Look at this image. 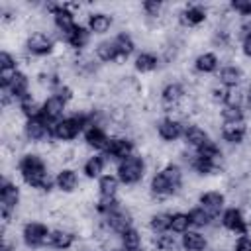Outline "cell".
<instances>
[{
	"label": "cell",
	"mask_w": 251,
	"mask_h": 251,
	"mask_svg": "<svg viewBox=\"0 0 251 251\" xmlns=\"http://www.w3.org/2000/svg\"><path fill=\"white\" fill-rule=\"evenodd\" d=\"M18 175L24 180V184L31 190L49 192L53 186V178L49 175V167L45 157L39 151H25L18 159Z\"/></svg>",
	"instance_id": "cell-1"
},
{
	"label": "cell",
	"mask_w": 251,
	"mask_h": 251,
	"mask_svg": "<svg viewBox=\"0 0 251 251\" xmlns=\"http://www.w3.org/2000/svg\"><path fill=\"white\" fill-rule=\"evenodd\" d=\"M184 184V175L182 169L176 163H167L163 165L149 180V192L155 198H169L176 196L182 192Z\"/></svg>",
	"instance_id": "cell-2"
},
{
	"label": "cell",
	"mask_w": 251,
	"mask_h": 251,
	"mask_svg": "<svg viewBox=\"0 0 251 251\" xmlns=\"http://www.w3.org/2000/svg\"><path fill=\"white\" fill-rule=\"evenodd\" d=\"M20 204H22V188L4 175L0 184V210H2L4 226H8L12 218H16V210L20 208Z\"/></svg>",
	"instance_id": "cell-3"
},
{
	"label": "cell",
	"mask_w": 251,
	"mask_h": 251,
	"mask_svg": "<svg viewBox=\"0 0 251 251\" xmlns=\"http://www.w3.org/2000/svg\"><path fill=\"white\" fill-rule=\"evenodd\" d=\"M88 126H90L88 114L80 112V114H75V116H67V118L59 120L57 124H53V139H57V141H73Z\"/></svg>",
	"instance_id": "cell-4"
},
{
	"label": "cell",
	"mask_w": 251,
	"mask_h": 251,
	"mask_svg": "<svg viewBox=\"0 0 251 251\" xmlns=\"http://www.w3.org/2000/svg\"><path fill=\"white\" fill-rule=\"evenodd\" d=\"M145 171H147L145 159L141 155H131V157L118 163V175L116 176L120 178V182L131 186V184H137L143 180Z\"/></svg>",
	"instance_id": "cell-5"
},
{
	"label": "cell",
	"mask_w": 251,
	"mask_h": 251,
	"mask_svg": "<svg viewBox=\"0 0 251 251\" xmlns=\"http://www.w3.org/2000/svg\"><path fill=\"white\" fill-rule=\"evenodd\" d=\"M24 51L31 57H49L55 53V39L47 31H31L24 39Z\"/></svg>",
	"instance_id": "cell-6"
},
{
	"label": "cell",
	"mask_w": 251,
	"mask_h": 251,
	"mask_svg": "<svg viewBox=\"0 0 251 251\" xmlns=\"http://www.w3.org/2000/svg\"><path fill=\"white\" fill-rule=\"evenodd\" d=\"M22 133L25 141L31 145H47L53 139V126L47 124L43 118H31V120H24Z\"/></svg>",
	"instance_id": "cell-7"
},
{
	"label": "cell",
	"mask_w": 251,
	"mask_h": 251,
	"mask_svg": "<svg viewBox=\"0 0 251 251\" xmlns=\"http://www.w3.org/2000/svg\"><path fill=\"white\" fill-rule=\"evenodd\" d=\"M51 229L43 222H25L22 226V241L27 249H39L47 245Z\"/></svg>",
	"instance_id": "cell-8"
},
{
	"label": "cell",
	"mask_w": 251,
	"mask_h": 251,
	"mask_svg": "<svg viewBox=\"0 0 251 251\" xmlns=\"http://www.w3.org/2000/svg\"><path fill=\"white\" fill-rule=\"evenodd\" d=\"M184 102H186V90L180 82L173 80L167 82L161 90V104L167 108V112H184Z\"/></svg>",
	"instance_id": "cell-9"
},
{
	"label": "cell",
	"mask_w": 251,
	"mask_h": 251,
	"mask_svg": "<svg viewBox=\"0 0 251 251\" xmlns=\"http://www.w3.org/2000/svg\"><path fill=\"white\" fill-rule=\"evenodd\" d=\"M222 227L226 231H229V233H241V235H245L249 231V220L245 218L243 210H239V208L233 206V208L224 210V214H222Z\"/></svg>",
	"instance_id": "cell-10"
},
{
	"label": "cell",
	"mask_w": 251,
	"mask_h": 251,
	"mask_svg": "<svg viewBox=\"0 0 251 251\" xmlns=\"http://www.w3.org/2000/svg\"><path fill=\"white\" fill-rule=\"evenodd\" d=\"M133 147H135V145H133V139H131V137L114 135V137H110L108 147L104 149V151H106L104 157L114 159V161H124V159H127V157L133 155Z\"/></svg>",
	"instance_id": "cell-11"
},
{
	"label": "cell",
	"mask_w": 251,
	"mask_h": 251,
	"mask_svg": "<svg viewBox=\"0 0 251 251\" xmlns=\"http://www.w3.org/2000/svg\"><path fill=\"white\" fill-rule=\"evenodd\" d=\"M67 104L69 102H65L63 98H59V96H55V94H49L45 100H43V104H41V114H39V118H43L47 124H57L59 120H63V116H65V112H67Z\"/></svg>",
	"instance_id": "cell-12"
},
{
	"label": "cell",
	"mask_w": 251,
	"mask_h": 251,
	"mask_svg": "<svg viewBox=\"0 0 251 251\" xmlns=\"http://www.w3.org/2000/svg\"><path fill=\"white\" fill-rule=\"evenodd\" d=\"M184 129H186V126L182 124V120L173 118V116H165V118H161L157 122V133L167 143H173L178 137H182L184 135Z\"/></svg>",
	"instance_id": "cell-13"
},
{
	"label": "cell",
	"mask_w": 251,
	"mask_h": 251,
	"mask_svg": "<svg viewBox=\"0 0 251 251\" xmlns=\"http://www.w3.org/2000/svg\"><path fill=\"white\" fill-rule=\"evenodd\" d=\"M208 20V10L202 4H188L178 12V22L184 27H198Z\"/></svg>",
	"instance_id": "cell-14"
},
{
	"label": "cell",
	"mask_w": 251,
	"mask_h": 251,
	"mask_svg": "<svg viewBox=\"0 0 251 251\" xmlns=\"http://www.w3.org/2000/svg\"><path fill=\"white\" fill-rule=\"evenodd\" d=\"M55 186L63 194H73V192L78 190L80 178H78V175L73 167H61L57 171V176H55Z\"/></svg>",
	"instance_id": "cell-15"
},
{
	"label": "cell",
	"mask_w": 251,
	"mask_h": 251,
	"mask_svg": "<svg viewBox=\"0 0 251 251\" xmlns=\"http://www.w3.org/2000/svg\"><path fill=\"white\" fill-rule=\"evenodd\" d=\"M4 90H8V92H10V96L16 100V104H18V102H22L24 98L31 96V80H29L27 73L18 71V73H16V76L12 78V82H10Z\"/></svg>",
	"instance_id": "cell-16"
},
{
	"label": "cell",
	"mask_w": 251,
	"mask_h": 251,
	"mask_svg": "<svg viewBox=\"0 0 251 251\" xmlns=\"http://www.w3.org/2000/svg\"><path fill=\"white\" fill-rule=\"evenodd\" d=\"M220 135L229 145H239L247 137V124L245 122H222Z\"/></svg>",
	"instance_id": "cell-17"
},
{
	"label": "cell",
	"mask_w": 251,
	"mask_h": 251,
	"mask_svg": "<svg viewBox=\"0 0 251 251\" xmlns=\"http://www.w3.org/2000/svg\"><path fill=\"white\" fill-rule=\"evenodd\" d=\"M76 241V233L69 227H55L51 229L49 233V239H47V245L51 249H57V251H69Z\"/></svg>",
	"instance_id": "cell-18"
},
{
	"label": "cell",
	"mask_w": 251,
	"mask_h": 251,
	"mask_svg": "<svg viewBox=\"0 0 251 251\" xmlns=\"http://www.w3.org/2000/svg\"><path fill=\"white\" fill-rule=\"evenodd\" d=\"M198 204L200 208H204L210 216L218 218V214L224 210V204H226V194L220 192V190H206L198 196Z\"/></svg>",
	"instance_id": "cell-19"
},
{
	"label": "cell",
	"mask_w": 251,
	"mask_h": 251,
	"mask_svg": "<svg viewBox=\"0 0 251 251\" xmlns=\"http://www.w3.org/2000/svg\"><path fill=\"white\" fill-rule=\"evenodd\" d=\"M112 24H114V18L110 14H106V12H92V14H88L86 27L94 35H104V33L110 31Z\"/></svg>",
	"instance_id": "cell-20"
},
{
	"label": "cell",
	"mask_w": 251,
	"mask_h": 251,
	"mask_svg": "<svg viewBox=\"0 0 251 251\" xmlns=\"http://www.w3.org/2000/svg\"><path fill=\"white\" fill-rule=\"evenodd\" d=\"M208 141H210V135H208L206 127H202V126H198V124L186 126V129H184V143H186L188 147H192L194 151H198V149L204 147Z\"/></svg>",
	"instance_id": "cell-21"
},
{
	"label": "cell",
	"mask_w": 251,
	"mask_h": 251,
	"mask_svg": "<svg viewBox=\"0 0 251 251\" xmlns=\"http://www.w3.org/2000/svg\"><path fill=\"white\" fill-rule=\"evenodd\" d=\"M108 141H110V137H108V133H106V129L102 126L92 124V126H88L84 129V143H86V147L106 149L108 147Z\"/></svg>",
	"instance_id": "cell-22"
},
{
	"label": "cell",
	"mask_w": 251,
	"mask_h": 251,
	"mask_svg": "<svg viewBox=\"0 0 251 251\" xmlns=\"http://www.w3.org/2000/svg\"><path fill=\"white\" fill-rule=\"evenodd\" d=\"M94 55H96V59L102 61V63H116V61H122V55H120V49H118L114 37L100 41V43L96 45V49H94Z\"/></svg>",
	"instance_id": "cell-23"
},
{
	"label": "cell",
	"mask_w": 251,
	"mask_h": 251,
	"mask_svg": "<svg viewBox=\"0 0 251 251\" xmlns=\"http://www.w3.org/2000/svg\"><path fill=\"white\" fill-rule=\"evenodd\" d=\"M218 82L226 88H235V86H241L243 82V71L241 67L237 65H226L220 69V75H218Z\"/></svg>",
	"instance_id": "cell-24"
},
{
	"label": "cell",
	"mask_w": 251,
	"mask_h": 251,
	"mask_svg": "<svg viewBox=\"0 0 251 251\" xmlns=\"http://www.w3.org/2000/svg\"><path fill=\"white\" fill-rule=\"evenodd\" d=\"M63 39H65V43H67L69 47L80 51V49H84V47L88 45V41H90V31H88V27L76 24V25H75Z\"/></svg>",
	"instance_id": "cell-25"
},
{
	"label": "cell",
	"mask_w": 251,
	"mask_h": 251,
	"mask_svg": "<svg viewBox=\"0 0 251 251\" xmlns=\"http://www.w3.org/2000/svg\"><path fill=\"white\" fill-rule=\"evenodd\" d=\"M159 63H161L159 55H155V53H151V51H141V53H137V57H135V61H133V67H135L137 73L145 75V73L157 71V69H159Z\"/></svg>",
	"instance_id": "cell-26"
},
{
	"label": "cell",
	"mask_w": 251,
	"mask_h": 251,
	"mask_svg": "<svg viewBox=\"0 0 251 251\" xmlns=\"http://www.w3.org/2000/svg\"><path fill=\"white\" fill-rule=\"evenodd\" d=\"M180 245H182V249L184 251H204L206 247H208V237L206 235H202L200 231H186V233H182V241H180Z\"/></svg>",
	"instance_id": "cell-27"
},
{
	"label": "cell",
	"mask_w": 251,
	"mask_h": 251,
	"mask_svg": "<svg viewBox=\"0 0 251 251\" xmlns=\"http://www.w3.org/2000/svg\"><path fill=\"white\" fill-rule=\"evenodd\" d=\"M218 67H220V59H218V55L212 53V51H204V53H200V55L194 59V69H196L198 73H202V75H210V73H214Z\"/></svg>",
	"instance_id": "cell-28"
},
{
	"label": "cell",
	"mask_w": 251,
	"mask_h": 251,
	"mask_svg": "<svg viewBox=\"0 0 251 251\" xmlns=\"http://www.w3.org/2000/svg\"><path fill=\"white\" fill-rule=\"evenodd\" d=\"M104 167H106L104 155H90V157L84 161L82 171H84L86 178H100L102 173H104Z\"/></svg>",
	"instance_id": "cell-29"
},
{
	"label": "cell",
	"mask_w": 251,
	"mask_h": 251,
	"mask_svg": "<svg viewBox=\"0 0 251 251\" xmlns=\"http://www.w3.org/2000/svg\"><path fill=\"white\" fill-rule=\"evenodd\" d=\"M147 226L151 229V233H165L167 229H171V212H155L149 216Z\"/></svg>",
	"instance_id": "cell-30"
},
{
	"label": "cell",
	"mask_w": 251,
	"mask_h": 251,
	"mask_svg": "<svg viewBox=\"0 0 251 251\" xmlns=\"http://www.w3.org/2000/svg\"><path fill=\"white\" fill-rule=\"evenodd\" d=\"M118 188H120V178L118 176H114V175H102L100 176V180H98L100 196H106V198L118 196Z\"/></svg>",
	"instance_id": "cell-31"
},
{
	"label": "cell",
	"mask_w": 251,
	"mask_h": 251,
	"mask_svg": "<svg viewBox=\"0 0 251 251\" xmlns=\"http://www.w3.org/2000/svg\"><path fill=\"white\" fill-rule=\"evenodd\" d=\"M188 218H190V226H194V227H210V226H214V216H210L204 208H190L188 210Z\"/></svg>",
	"instance_id": "cell-32"
},
{
	"label": "cell",
	"mask_w": 251,
	"mask_h": 251,
	"mask_svg": "<svg viewBox=\"0 0 251 251\" xmlns=\"http://www.w3.org/2000/svg\"><path fill=\"white\" fill-rule=\"evenodd\" d=\"M120 243L124 249H135V247H141L143 243V237H141V231L137 227H127L124 233H120Z\"/></svg>",
	"instance_id": "cell-33"
},
{
	"label": "cell",
	"mask_w": 251,
	"mask_h": 251,
	"mask_svg": "<svg viewBox=\"0 0 251 251\" xmlns=\"http://www.w3.org/2000/svg\"><path fill=\"white\" fill-rule=\"evenodd\" d=\"M151 245L155 251H176L178 243L173 235H169L167 231L165 233H155L153 239H151Z\"/></svg>",
	"instance_id": "cell-34"
},
{
	"label": "cell",
	"mask_w": 251,
	"mask_h": 251,
	"mask_svg": "<svg viewBox=\"0 0 251 251\" xmlns=\"http://www.w3.org/2000/svg\"><path fill=\"white\" fill-rule=\"evenodd\" d=\"M114 41H116V45H118V49H120L122 59H127V57L133 53V49H135V41H133V37H131L127 31H120V33L114 37Z\"/></svg>",
	"instance_id": "cell-35"
},
{
	"label": "cell",
	"mask_w": 251,
	"mask_h": 251,
	"mask_svg": "<svg viewBox=\"0 0 251 251\" xmlns=\"http://www.w3.org/2000/svg\"><path fill=\"white\" fill-rule=\"evenodd\" d=\"M190 227L188 212H173L171 214V231L175 233H186Z\"/></svg>",
	"instance_id": "cell-36"
},
{
	"label": "cell",
	"mask_w": 251,
	"mask_h": 251,
	"mask_svg": "<svg viewBox=\"0 0 251 251\" xmlns=\"http://www.w3.org/2000/svg\"><path fill=\"white\" fill-rule=\"evenodd\" d=\"M222 122H245V112L243 108H235V106H222Z\"/></svg>",
	"instance_id": "cell-37"
},
{
	"label": "cell",
	"mask_w": 251,
	"mask_h": 251,
	"mask_svg": "<svg viewBox=\"0 0 251 251\" xmlns=\"http://www.w3.org/2000/svg\"><path fill=\"white\" fill-rule=\"evenodd\" d=\"M18 63L20 61L14 53H10L8 49H2V53H0V71H20Z\"/></svg>",
	"instance_id": "cell-38"
},
{
	"label": "cell",
	"mask_w": 251,
	"mask_h": 251,
	"mask_svg": "<svg viewBox=\"0 0 251 251\" xmlns=\"http://www.w3.org/2000/svg\"><path fill=\"white\" fill-rule=\"evenodd\" d=\"M229 8H231L237 16H241L243 20H245V18H251V2H249V0H247V2H245V0H235V2L229 4Z\"/></svg>",
	"instance_id": "cell-39"
},
{
	"label": "cell",
	"mask_w": 251,
	"mask_h": 251,
	"mask_svg": "<svg viewBox=\"0 0 251 251\" xmlns=\"http://www.w3.org/2000/svg\"><path fill=\"white\" fill-rule=\"evenodd\" d=\"M233 251H251V237L247 233L237 237L235 243H233Z\"/></svg>",
	"instance_id": "cell-40"
},
{
	"label": "cell",
	"mask_w": 251,
	"mask_h": 251,
	"mask_svg": "<svg viewBox=\"0 0 251 251\" xmlns=\"http://www.w3.org/2000/svg\"><path fill=\"white\" fill-rule=\"evenodd\" d=\"M241 53H243L247 59H251V35H247V37L241 39Z\"/></svg>",
	"instance_id": "cell-41"
},
{
	"label": "cell",
	"mask_w": 251,
	"mask_h": 251,
	"mask_svg": "<svg viewBox=\"0 0 251 251\" xmlns=\"http://www.w3.org/2000/svg\"><path fill=\"white\" fill-rule=\"evenodd\" d=\"M122 249H124V247H122ZM124 251H145V249H143V247H135V249H124Z\"/></svg>",
	"instance_id": "cell-42"
},
{
	"label": "cell",
	"mask_w": 251,
	"mask_h": 251,
	"mask_svg": "<svg viewBox=\"0 0 251 251\" xmlns=\"http://www.w3.org/2000/svg\"><path fill=\"white\" fill-rule=\"evenodd\" d=\"M108 251H124V249H120V247H112V249H108Z\"/></svg>",
	"instance_id": "cell-43"
},
{
	"label": "cell",
	"mask_w": 251,
	"mask_h": 251,
	"mask_svg": "<svg viewBox=\"0 0 251 251\" xmlns=\"http://www.w3.org/2000/svg\"><path fill=\"white\" fill-rule=\"evenodd\" d=\"M216 251H220V249H216Z\"/></svg>",
	"instance_id": "cell-44"
}]
</instances>
